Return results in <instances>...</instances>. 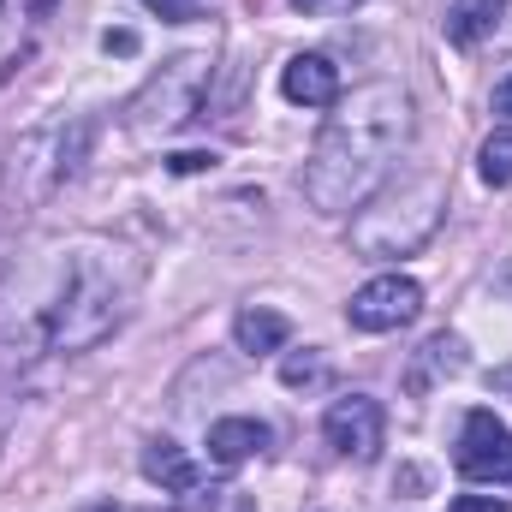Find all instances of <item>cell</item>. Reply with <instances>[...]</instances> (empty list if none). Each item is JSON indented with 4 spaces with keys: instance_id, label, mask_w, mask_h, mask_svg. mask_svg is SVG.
I'll return each mask as SVG.
<instances>
[{
    "instance_id": "obj_1",
    "label": "cell",
    "mask_w": 512,
    "mask_h": 512,
    "mask_svg": "<svg viewBox=\"0 0 512 512\" xmlns=\"http://www.w3.org/2000/svg\"><path fill=\"white\" fill-rule=\"evenodd\" d=\"M411 137V96L399 84H358L334 102V120L316 131V149L304 161V203L322 215L364 209L387 179Z\"/></svg>"
},
{
    "instance_id": "obj_2",
    "label": "cell",
    "mask_w": 512,
    "mask_h": 512,
    "mask_svg": "<svg viewBox=\"0 0 512 512\" xmlns=\"http://www.w3.org/2000/svg\"><path fill=\"white\" fill-rule=\"evenodd\" d=\"M131 292H137V274H131L126 251L114 245H72L48 262V292L42 304L30 310L36 322V346L42 352H60V358H78L90 346H102L131 310Z\"/></svg>"
},
{
    "instance_id": "obj_3",
    "label": "cell",
    "mask_w": 512,
    "mask_h": 512,
    "mask_svg": "<svg viewBox=\"0 0 512 512\" xmlns=\"http://www.w3.org/2000/svg\"><path fill=\"white\" fill-rule=\"evenodd\" d=\"M441 209H447V185L435 173H417V179H399V191L370 197L352 221V251L387 262V256H411L435 227H441Z\"/></svg>"
},
{
    "instance_id": "obj_4",
    "label": "cell",
    "mask_w": 512,
    "mask_h": 512,
    "mask_svg": "<svg viewBox=\"0 0 512 512\" xmlns=\"http://www.w3.org/2000/svg\"><path fill=\"white\" fill-rule=\"evenodd\" d=\"M84 143H90V126L84 120H54V126H36L18 137L12 149V167H6V185L18 203H48L84 161Z\"/></svg>"
},
{
    "instance_id": "obj_5",
    "label": "cell",
    "mask_w": 512,
    "mask_h": 512,
    "mask_svg": "<svg viewBox=\"0 0 512 512\" xmlns=\"http://www.w3.org/2000/svg\"><path fill=\"white\" fill-rule=\"evenodd\" d=\"M203 84H209V54H203V48L167 60V66L131 96L126 126L137 131V137H167V131H179L197 108H203Z\"/></svg>"
},
{
    "instance_id": "obj_6",
    "label": "cell",
    "mask_w": 512,
    "mask_h": 512,
    "mask_svg": "<svg viewBox=\"0 0 512 512\" xmlns=\"http://www.w3.org/2000/svg\"><path fill=\"white\" fill-rule=\"evenodd\" d=\"M417 310H423V286H417L411 274H376V280H364V286L352 292L346 322H352L358 334H393V328L417 322Z\"/></svg>"
},
{
    "instance_id": "obj_7",
    "label": "cell",
    "mask_w": 512,
    "mask_h": 512,
    "mask_svg": "<svg viewBox=\"0 0 512 512\" xmlns=\"http://www.w3.org/2000/svg\"><path fill=\"white\" fill-rule=\"evenodd\" d=\"M322 435H328V447H334L340 459L370 465V459L382 453V435H387L382 399H370V393H340V399L328 405V417H322Z\"/></svg>"
},
{
    "instance_id": "obj_8",
    "label": "cell",
    "mask_w": 512,
    "mask_h": 512,
    "mask_svg": "<svg viewBox=\"0 0 512 512\" xmlns=\"http://www.w3.org/2000/svg\"><path fill=\"white\" fill-rule=\"evenodd\" d=\"M459 477L471 483H512V429L495 411H471L459 429V453H453Z\"/></svg>"
},
{
    "instance_id": "obj_9",
    "label": "cell",
    "mask_w": 512,
    "mask_h": 512,
    "mask_svg": "<svg viewBox=\"0 0 512 512\" xmlns=\"http://www.w3.org/2000/svg\"><path fill=\"white\" fill-rule=\"evenodd\" d=\"M280 96L298 102V108H334L346 90H340V66L328 54H292L286 72H280Z\"/></svg>"
},
{
    "instance_id": "obj_10",
    "label": "cell",
    "mask_w": 512,
    "mask_h": 512,
    "mask_svg": "<svg viewBox=\"0 0 512 512\" xmlns=\"http://www.w3.org/2000/svg\"><path fill=\"white\" fill-rule=\"evenodd\" d=\"M268 441H274V435H268L262 417H221V423H209V459L227 465V471L245 465V459H256Z\"/></svg>"
},
{
    "instance_id": "obj_11",
    "label": "cell",
    "mask_w": 512,
    "mask_h": 512,
    "mask_svg": "<svg viewBox=\"0 0 512 512\" xmlns=\"http://www.w3.org/2000/svg\"><path fill=\"white\" fill-rule=\"evenodd\" d=\"M143 477L161 483V495H197V489H203L197 459H191L185 447H173V441H149V447H143Z\"/></svg>"
},
{
    "instance_id": "obj_12",
    "label": "cell",
    "mask_w": 512,
    "mask_h": 512,
    "mask_svg": "<svg viewBox=\"0 0 512 512\" xmlns=\"http://www.w3.org/2000/svg\"><path fill=\"white\" fill-rule=\"evenodd\" d=\"M507 18V0H447V12H441V30H447V42L453 48H477V42H489L495 36V24Z\"/></svg>"
},
{
    "instance_id": "obj_13",
    "label": "cell",
    "mask_w": 512,
    "mask_h": 512,
    "mask_svg": "<svg viewBox=\"0 0 512 512\" xmlns=\"http://www.w3.org/2000/svg\"><path fill=\"white\" fill-rule=\"evenodd\" d=\"M233 340H239V352H251V358H262V352H286L292 322H286L280 310H262V304H251V310H239Z\"/></svg>"
},
{
    "instance_id": "obj_14",
    "label": "cell",
    "mask_w": 512,
    "mask_h": 512,
    "mask_svg": "<svg viewBox=\"0 0 512 512\" xmlns=\"http://www.w3.org/2000/svg\"><path fill=\"white\" fill-rule=\"evenodd\" d=\"M465 370V346L453 340V334H435L423 352H417V370H411V387L423 393V387L435 382V376H459Z\"/></svg>"
},
{
    "instance_id": "obj_15",
    "label": "cell",
    "mask_w": 512,
    "mask_h": 512,
    "mask_svg": "<svg viewBox=\"0 0 512 512\" xmlns=\"http://www.w3.org/2000/svg\"><path fill=\"white\" fill-rule=\"evenodd\" d=\"M477 173H483V185H512V126L489 131V143L477 155Z\"/></svg>"
},
{
    "instance_id": "obj_16",
    "label": "cell",
    "mask_w": 512,
    "mask_h": 512,
    "mask_svg": "<svg viewBox=\"0 0 512 512\" xmlns=\"http://www.w3.org/2000/svg\"><path fill=\"white\" fill-rule=\"evenodd\" d=\"M280 382H286V387H322V382H328V364H322L316 352H286Z\"/></svg>"
},
{
    "instance_id": "obj_17",
    "label": "cell",
    "mask_w": 512,
    "mask_h": 512,
    "mask_svg": "<svg viewBox=\"0 0 512 512\" xmlns=\"http://www.w3.org/2000/svg\"><path fill=\"white\" fill-rule=\"evenodd\" d=\"M143 6L161 12L167 24H191V18H197V0H143Z\"/></svg>"
},
{
    "instance_id": "obj_18",
    "label": "cell",
    "mask_w": 512,
    "mask_h": 512,
    "mask_svg": "<svg viewBox=\"0 0 512 512\" xmlns=\"http://www.w3.org/2000/svg\"><path fill=\"white\" fill-rule=\"evenodd\" d=\"M304 18H334V12H352V6H364V0H292Z\"/></svg>"
},
{
    "instance_id": "obj_19",
    "label": "cell",
    "mask_w": 512,
    "mask_h": 512,
    "mask_svg": "<svg viewBox=\"0 0 512 512\" xmlns=\"http://www.w3.org/2000/svg\"><path fill=\"white\" fill-rule=\"evenodd\" d=\"M453 512H512V507H507V501H495V495H459Z\"/></svg>"
},
{
    "instance_id": "obj_20",
    "label": "cell",
    "mask_w": 512,
    "mask_h": 512,
    "mask_svg": "<svg viewBox=\"0 0 512 512\" xmlns=\"http://www.w3.org/2000/svg\"><path fill=\"white\" fill-rule=\"evenodd\" d=\"M167 167H173V173H203V167H215V155H173Z\"/></svg>"
},
{
    "instance_id": "obj_21",
    "label": "cell",
    "mask_w": 512,
    "mask_h": 512,
    "mask_svg": "<svg viewBox=\"0 0 512 512\" xmlns=\"http://www.w3.org/2000/svg\"><path fill=\"white\" fill-rule=\"evenodd\" d=\"M495 114H507V120H512V72L495 84Z\"/></svg>"
},
{
    "instance_id": "obj_22",
    "label": "cell",
    "mask_w": 512,
    "mask_h": 512,
    "mask_svg": "<svg viewBox=\"0 0 512 512\" xmlns=\"http://www.w3.org/2000/svg\"><path fill=\"white\" fill-rule=\"evenodd\" d=\"M84 512H131V507H84Z\"/></svg>"
},
{
    "instance_id": "obj_23",
    "label": "cell",
    "mask_w": 512,
    "mask_h": 512,
    "mask_svg": "<svg viewBox=\"0 0 512 512\" xmlns=\"http://www.w3.org/2000/svg\"><path fill=\"white\" fill-rule=\"evenodd\" d=\"M233 512H256V507H251V501H233Z\"/></svg>"
},
{
    "instance_id": "obj_24",
    "label": "cell",
    "mask_w": 512,
    "mask_h": 512,
    "mask_svg": "<svg viewBox=\"0 0 512 512\" xmlns=\"http://www.w3.org/2000/svg\"><path fill=\"white\" fill-rule=\"evenodd\" d=\"M0 6H6V0H0Z\"/></svg>"
}]
</instances>
